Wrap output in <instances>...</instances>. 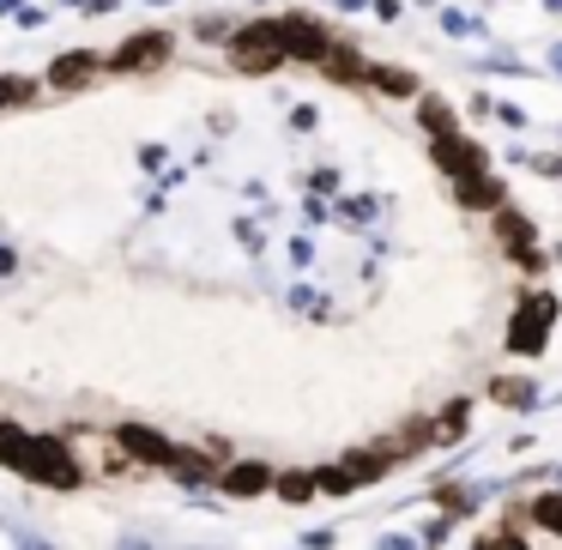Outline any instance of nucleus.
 Listing matches in <instances>:
<instances>
[{
    "mask_svg": "<svg viewBox=\"0 0 562 550\" xmlns=\"http://www.w3.org/2000/svg\"><path fill=\"white\" fill-rule=\"evenodd\" d=\"M224 55H231L236 74H248V79H272V74L284 67L279 25H272V19H248V25H236L231 37H224Z\"/></svg>",
    "mask_w": 562,
    "mask_h": 550,
    "instance_id": "1",
    "label": "nucleus"
},
{
    "mask_svg": "<svg viewBox=\"0 0 562 550\" xmlns=\"http://www.w3.org/2000/svg\"><path fill=\"white\" fill-rule=\"evenodd\" d=\"M176 61V31L151 25V31H134L122 37L110 55H103V74H122V79H139V74H158V67Z\"/></svg>",
    "mask_w": 562,
    "mask_h": 550,
    "instance_id": "2",
    "label": "nucleus"
},
{
    "mask_svg": "<svg viewBox=\"0 0 562 550\" xmlns=\"http://www.w3.org/2000/svg\"><path fill=\"white\" fill-rule=\"evenodd\" d=\"M19 478H31V484H43V490H79V460H74V448H67L61 436H31V448H25V460H19Z\"/></svg>",
    "mask_w": 562,
    "mask_h": 550,
    "instance_id": "3",
    "label": "nucleus"
},
{
    "mask_svg": "<svg viewBox=\"0 0 562 550\" xmlns=\"http://www.w3.org/2000/svg\"><path fill=\"white\" fill-rule=\"evenodd\" d=\"M272 25H279V49H284V61H296V67H321V55L333 49L327 19L303 13V7H284V13H272Z\"/></svg>",
    "mask_w": 562,
    "mask_h": 550,
    "instance_id": "4",
    "label": "nucleus"
},
{
    "mask_svg": "<svg viewBox=\"0 0 562 550\" xmlns=\"http://www.w3.org/2000/svg\"><path fill=\"white\" fill-rule=\"evenodd\" d=\"M550 327H557V296L526 291L520 308H514V321H508V351L514 357H538L550 345Z\"/></svg>",
    "mask_w": 562,
    "mask_h": 550,
    "instance_id": "5",
    "label": "nucleus"
},
{
    "mask_svg": "<svg viewBox=\"0 0 562 550\" xmlns=\"http://www.w3.org/2000/svg\"><path fill=\"white\" fill-rule=\"evenodd\" d=\"M43 91H61V98H74V91H91L103 79V55L98 49H67V55H55L49 67H43Z\"/></svg>",
    "mask_w": 562,
    "mask_h": 550,
    "instance_id": "6",
    "label": "nucleus"
},
{
    "mask_svg": "<svg viewBox=\"0 0 562 550\" xmlns=\"http://www.w3.org/2000/svg\"><path fill=\"white\" fill-rule=\"evenodd\" d=\"M429 164H436L448 182H460V176L490 170V151H484V139H472V134H441V139H429Z\"/></svg>",
    "mask_w": 562,
    "mask_h": 550,
    "instance_id": "7",
    "label": "nucleus"
},
{
    "mask_svg": "<svg viewBox=\"0 0 562 550\" xmlns=\"http://www.w3.org/2000/svg\"><path fill=\"white\" fill-rule=\"evenodd\" d=\"M115 448L127 453V460H139V465H170V453H176V441L164 436V429H151V424H122L115 429Z\"/></svg>",
    "mask_w": 562,
    "mask_h": 550,
    "instance_id": "8",
    "label": "nucleus"
},
{
    "mask_svg": "<svg viewBox=\"0 0 562 550\" xmlns=\"http://www.w3.org/2000/svg\"><path fill=\"white\" fill-rule=\"evenodd\" d=\"M363 67H369V55L357 49L351 37H333V49L321 55V67H315V74L327 79V86H345V91H357V86H363Z\"/></svg>",
    "mask_w": 562,
    "mask_h": 550,
    "instance_id": "9",
    "label": "nucleus"
},
{
    "mask_svg": "<svg viewBox=\"0 0 562 550\" xmlns=\"http://www.w3.org/2000/svg\"><path fill=\"white\" fill-rule=\"evenodd\" d=\"M490 236H496V248L508 260L526 255V248H538V224L526 218L520 206H496V212H490Z\"/></svg>",
    "mask_w": 562,
    "mask_h": 550,
    "instance_id": "10",
    "label": "nucleus"
},
{
    "mask_svg": "<svg viewBox=\"0 0 562 550\" xmlns=\"http://www.w3.org/2000/svg\"><path fill=\"white\" fill-rule=\"evenodd\" d=\"M453 200H460L465 212H496V206H508V182H502L496 170L460 176V182H453Z\"/></svg>",
    "mask_w": 562,
    "mask_h": 550,
    "instance_id": "11",
    "label": "nucleus"
},
{
    "mask_svg": "<svg viewBox=\"0 0 562 550\" xmlns=\"http://www.w3.org/2000/svg\"><path fill=\"white\" fill-rule=\"evenodd\" d=\"M363 86L375 91V98H393V103H412L417 91H424V79H417L412 67H387V61H369V67H363Z\"/></svg>",
    "mask_w": 562,
    "mask_h": 550,
    "instance_id": "12",
    "label": "nucleus"
},
{
    "mask_svg": "<svg viewBox=\"0 0 562 550\" xmlns=\"http://www.w3.org/2000/svg\"><path fill=\"white\" fill-rule=\"evenodd\" d=\"M218 490H224V496H236V502H255V496H267V490H272V465L236 460V465H224V472H218Z\"/></svg>",
    "mask_w": 562,
    "mask_h": 550,
    "instance_id": "13",
    "label": "nucleus"
},
{
    "mask_svg": "<svg viewBox=\"0 0 562 550\" xmlns=\"http://www.w3.org/2000/svg\"><path fill=\"white\" fill-rule=\"evenodd\" d=\"M412 115H417V127H424V139L460 134V110H453L441 91H417V98H412Z\"/></svg>",
    "mask_w": 562,
    "mask_h": 550,
    "instance_id": "14",
    "label": "nucleus"
},
{
    "mask_svg": "<svg viewBox=\"0 0 562 550\" xmlns=\"http://www.w3.org/2000/svg\"><path fill=\"white\" fill-rule=\"evenodd\" d=\"M164 472H176V484H182V490H200V484L218 478V472H212V460H206V453H194V448H176Z\"/></svg>",
    "mask_w": 562,
    "mask_h": 550,
    "instance_id": "15",
    "label": "nucleus"
},
{
    "mask_svg": "<svg viewBox=\"0 0 562 550\" xmlns=\"http://www.w3.org/2000/svg\"><path fill=\"white\" fill-rule=\"evenodd\" d=\"M272 496L291 502V508H303V502H315V472H272Z\"/></svg>",
    "mask_w": 562,
    "mask_h": 550,
    "instance_id": "16",
    "label": "nucleus"
},
{
    "mask_svg": "<svg viewBox=\"0 0 562 550\" xmlns=\"http://www.w3.org/2000/svg\"><path fill=\"white\" fill-rule=\"evenodd\" d=\"M43 98V79L31 74H0V110H25V103Z\"/></svg>",
    "mask_w": 562,
    "mask_h": 550,
    "instance_id": "17",
    "label": "nucleus"
},
{
    "mask_svg": "<svg viewBox=\"0 0 562 550\" xmlns=\"http://www.w3.org/2000/svg\"><path fill=\"white\" fill-rule=\"evenodd\" d=\"M490 400L508 405V412H526V405L538 400V388H532V381H520V375H502V381H490Z\"/></svg>",
    "mask_w": 562,
    "mask_h": 550,
    "instance_id": "18",
    "label": "nucleus"
},
{
    "mask_svg": "<svg viewBox=\"0 0 562 550\" xmlns=\"http://www.w3.org/2000/svg\"><path fill=\"white\" fill-rule=\"evenodd\" d=\"M315 490L321 496H351V490H363V484H357V478L345 472V460H339V465H321L315 472Z\"/></svg>",
    "mask_w": 562,
    "mask_h": 550,
    "instance_id": "19",
    "label": "nucleus"
},
{
    "mask_svg": "<svg viewBox=\"0 0 562 550\" xmlns=\"http://www.w3.org/2000/svg\"><path fill=\"white\" fill-rule=\"evenodd\" d=\"M526 514H532V526H544V532H557V538H562V490H550V496H538Z\"/></svg>",
    "mask_w": 562,
    "mask_h": 550,
    "instance_id": "20",
    "label": "nucleus"
},
{
    "mask_svg": "<svg viewBox=\"0 0 562 550\" xmlns=\"http://www.w3.org/2000/svg\"><path fill=\"white\" fill-rule=\"evenodd\" d=\"M231 31H236V25H231V19H218V13L194 19V37H200V43H224V37H231Z\"/></svg>",
    "mask_w": 562,
    "mask_h": 550,
    "instance_id": "21",
    "label": "nucleus"
},
{
    "mask_svg": "<svg viewBox=\"0 0 562 550\" xmlns=\"http://www.w3.org/2000/svg\"><path fill=\"white\" fill-rule=\"evenodd\" d=\"M339 218H351V224H363V218H375V194H351L339 206Z\"/></svg>",
    "mask_w": 562,
    "mask_h": 550,
    "instance_id": "22",
    "label": "nucleus"
},
{
    "mask_svg": "<svg viewBox=\"0 0 562 550\" xmlns=\"http://www.w3.org/2000/svg\"><path fill=\"white\" fill-rule=\"evenodd\" d=\"M369 13H375L381 25H400V13H405V0H369Z\"/></svg>",
    "mask_w": 562,
    "mask_h": 550,
    "instance_id": "23",
    "label": "nucleus"
},
{
    "mask_svg": "<svg viewBox=\"0 0 562 550\" xmlns=\"http://www.w3.org/2000/svg\"><path fill=\"white\" fill-rule=\"evenodd\" d=\"M526 164H532L538 176H562V158H557V151H544V158H532V151H526Z\"/></svg>",
    "mask_w": 562,
    "mask_h": 550,
    "instance_id": "24",
    "label": "nucleus"
},
{
    "mask_svg": "<svg viewBox=\"0 0 562 550\" xmlns=\"http://www.w3.org/2000/svg\"><path fill=\"white\" fill-rule=\"evenodd\" d=\"M490 115H502L508 127H526V110H514V103H490Z\"/></svg>",
    "mask_w": 562,
    "mask_h": 550,
    "instance_id": "25",
    "label": "nucleus"
},
{
    "mask_svg": "<svg viewBox=\"0 0 562 550\" xmlns=\"http://www.w3.org/2000/svg\"><path fill=\"white\" fill-rule=\"evenodd\" d=\"M291 127H296V134H308V127H315V110H308V103H296V110H291Z\"/></svg>",
    "mask_w": 562,
    "mask_h": 550,
    "instance_id": "26",
    "label": "nucleus"
},
{
    "mask_svg": "<svg viewBox=\"0 0 562 550\" xmlns=\"http://www.w3.org/2000/svg\"><path fill=\"white\" fill-rule=\"evenodd\" d=\"M308 188H315V194H327V188H339V170H315V176H308Z\"/></svg>",
    "mask_w": 562,
    "mask_h": 550,
    "instance_id": "27",
    "label": "nucleus"
},
{
    "mask_svg": "<svg viewBox=\"0 0 562 550\" xmlns=\"http://www.w3.org/2000/svg\"><path fill=\"white\" fill-rule=\"evenodd\" d=\"M490 550H532V545H526L520 532H496V545H490Z\"/></svg>",
    "mask_w": 562,
    "mask_h": 550,
    "instance_id": "28",
    "label": "nucleus"
},
{
    "mask_svg": "<svg viewBox=\"0 0 562 550\" xmlns=\"http://www.w3.org/2000/svg\"><path fill=\"white\" fill-rule=\"evenodd\" d=\"M13 267H19V255H13V248H0V279H7Z\"/></svg>",
    "mask_w": 562,
    "mask_h": 550,
    "instance_id": "29",
    "label": "nucleus"
},
{
    "mask_svg": "<svg viewBox=\"0 0 562 550\" xmlns=\"http://www.w3.org/2000/svg\"><path fill=\"white\" fill-rule=\"evenodd\" d=\"M19 7H25V0H0V19H13Z\"/></svg>",
    "mask_w": 562,
    "mask_h": 550,
    "instance_id": "30",
    "label": "nucleus"
},
{
    "mask_svg": "<svg viewBox=\"0 0 562 550\" xmlns=\"http://www.w3.org/2000/svg\"><path fill=\"white\" fill-rule=\"evenodd\" d=\"M550 74L562 79V43H557V49H550Z\"/></svg>",
    "mask_w": 562,
    "mask_h": 550,
    "instance_id": "31",
    "label": "nucleus"
},
{
    "mask_svg": "<svg viewBox=\"0 0 562 550\" xmlns=\"http://www.w3.org/2000/svg\"><path fill=\"white\" fill-rule=\"evenodd\" d=\"M369 0H339V13H363Z\"/></svg>",
    "mask_w": 562,
    "mask_h": 550,
    "instance_id": "32",
    "label": "nucleus"
},
{
    "mask_svg": "<svg viewBox=\"0 0 562 550\" xmlns=\"http://www.w3.org/2000/svg\"><path fill=\"white\" fill-rule=\"evenodd\" d=\"M412 7H436V13H441V0H412Z\"/></svg>",
    "mask_w": 562,
    "mask_h": 550,
    "instance_id": "33",
    "label": "nucleus"
},
{
    "mask_svg": "<svg viewBox=\"0 0 562 550\" xmlns=\"http://www.w3.org/2000/svg\"><path fill=\"white\" fill-rule=\"evenodd\" d=\"M544 13H562V0H544Z\"/></svg>",
    "mask_w": 562,
    "mask_h": 550,
    "instance_id": "34",
    "label": "nucleus"
},
{
    "mask_svg": "<svg viewBox=\"0 0 562 550\" xmlns=\"http://www.w3.org/2000/svg\"><path fill=\"white\" fill-rule=\"evenodd\" d=\"M484 7H496V0H484Z\"/></svg>",
    "mask_w": 562,
    "mask_h": 550,
    "instance_id": "35",
    "label": "nucleus"
}]
</instances>
